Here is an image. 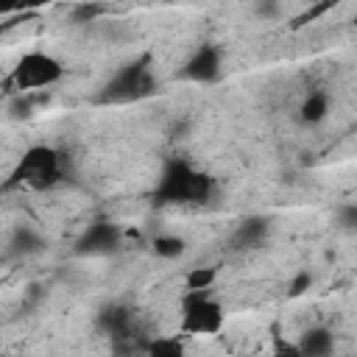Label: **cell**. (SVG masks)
<instances>
[{
  "instance_id": "11",
  "label": "cell",
  "mask_w": 357,
  "mask_h": 357,
  "mask_svg": "<svg viewBox=\"0 0 357 357\" xmlns=\"http://www.w3.org/2000/svg\"><path fill=\"white\" fill-rule=\"evenodd\" d=\"M329 117V95L321 89H312L304 95L301 106H298V120L304 126H318Z\"/></svg>"
},
{
  "instance_id": "16",
  "label": "cell",
  "mask_w": 357,
  "mask_h": 357,
  "mask_svg": "<svg viewBox=\"0 0 357 357\" xmlns=\"http://www.w3.org/2000/svg\"><path fill=\"white\" fill-rule=\"evenodd\" d=\"M268 357H301L298 343H293L290 337H284L279 324H271V354Z\"/></svg>"
},
{
  "instance_id": "5",
  "label": "cell",
  "mask_w": 357,
  "mask_h": 357,
  "mask_svg": "<svg viewBox=\"0 0 357 357\" xmlns=\"http://www.w3.org/2000/svg\"><path fill=\"white\" fill-rule=\"evenodd\" d=\"M64 78V64L45 53V50H31V53H22V59L14 64L11 75L6 78V92H17V95H25V92H36V89H45V86H53Z\"/></svg>"
},
{
  "instance_id": "6",
  "label": "cell",
  "mask_w": 357,
  "mask_h": 357,
  "mask_svg": "<svg viewBox=\"0 0 357 357\" xmlns=\"http://www.w3.org/2000/svg\"><path fill=\"white\" fill-rule=\"evenodd\" d=\"M220 75H223V53L215 42H201L178 70V78L190 84H218Z\"/></svg>"
},
{
  "instance_id": "7",
  "label": "cell",
  "mask_w": 357,
  "mask_h": 357,
  "mask_svg": "<svg viewBox=\"0 0 357 357\" xmlns=\"http://www.w3.org/2000/svg\"><path fill=\"white\" fill-rule=\"evenodd\" d=\"M123 245V231H120V226L117 223H112V220H95V223H89L84 231H81V237L75 240V254L78 257H109V254H114L117 248Z\"/></svg>"
},
{
  "instance_id": "1",
  "label": "cell",
  "mask_w": 357,
  "mask_h": 357,
  "mask_svg": "<svg viewBox=\"0 0 357 357\" xmlns=\"http://www.w3.org/2000/svg\"><path fill=\"white\" fill-rule=\"evenodd\" d=\"M215 192V181L209 173L192 167L187 159H167L153 198L156 204H206Z\"/></svg>"
},
{
  "instance_id": "4",
  "label": "cell",
  "mask_w": 357,
  "mask_h": 357,
  "mask_svg": "<svg viewBox=\"0 0 357 357\" xmlns=\"http://www.w3.org/2000/svg\"><path fill=\"white\" fill-rule=\"evenodd\" d=\"M178 304V335L184 337H212L226 324L223 304L212 296V290H184Z\"/></svg>"
},
{
  "instance_id": "20",
  "label": "cell",
  "mask_w": 357,
  "mask_h": 357,
  "mask_svg": "<svg viewBox=\"0 0 357 357\" xmlns=\"http://www.w3.org/2000/svg\"><path fill=\"white\" fill-rule=\"evenodd\" d=\"M332 8V3H318V6H310L301 17H296V22H293V28H301V25H307V22H312L315 17H321V14H326Z\"/></svg>"
},
{
  "instance_id": "8",
  "label": "cell",
  "mask_w": 357,
  "mask_h": 357,
  "mask_svg": "<svg viewBox=\"0 0 357 357\" xmlns=\"http://www.w3.org/2000/svg\"><path fill=\"white\" fill-rule=\"evenodd\" d=\"M95 326H98L112 343L137 335L134 310L126 307V304H106V307H100V310H98V318H95Z\"/></svg>"
},
{
  "instance_id": "9",
  "label": "cell",
  "mask_w": 357,
  "mask_h": 357,
  "mask_svg": "<svg viewBox=\"0 0 357 357\" xmlns=\"http://www.w3.org/2000/svg\"><path fill=\"white\" fill-rule=\"evenodd\" d=\"M271 234V220L265 215H248L237 223L234 234H231V243L237 248H259Z\"/></svg>"
},
{
  "instance_id": "15",
  "label": "cell",
  "mask_w": 357,
  "mask_h": 357,
  "mask_svg": "<svg viewBox=\"0 0 357 357\" xmlns=\"http://www.w3.org/2000/svg\"><path fill=\"white\" fill-rule=\"evenodd\" d=\"M218 282V268L215 265H201L190 268L184 276V290H212Z\"/></svg>"
},
{
  "instance_id": "21",
  "label": "cell",
  "mask_w": 357,
  "mask_h": 357,
  "mask_svg": "<svg viewBox=\"0 0 357 357\" xmlns=\"http://www.w3.org/2000/svg\"><path fill=\"white\" fill-rule=\"evenodd\" d=\"M254 11H257V17H262V20H276V17L282 14V6H279V3H271V0H262V3L254 6Z\"/></svg>"
},
{
  "instance_id": "10",
  "label": "cell",
  "mask_w": 357,
  "mask_h": 357,
  "mask_svg": "<svg viewBox=\"0 0 357 357\" xmlns=\"http://www.w3.org/2000/svg\"><path fill=\"white\" fill-rule=\"evenodd\" d=\"M301 357H332L335 354V332L329 326H310L296 340Z\"/></svg>"
},
{
  "instance_id": "17",
  "label": "cell",
  "mask_w": 357,
  "mask_h": 357,
  "mask_svg": "<svg viewBox=\"0 0 357 357\" xmlns=\"http://www.w3.org/2000/svg\"><path fill=\"white\" fill-rule=\"evenodd\" d=\"M112 8L103 6V3H78L73 6V22L75 25H84V22H98L103 14H109Z\"/></svg>"
},
{
  "instance_id": "12",
  "label": "cell",
  "mask_w": 357,
  "mask_h": 357,
  "mask_svg": "<svg viewBox=\"0 0 357 357\" xmlns=\"http://www.w3.org/2000/svg\"><path fill=\"white\" fill-rule=\"evenodd\" d=\"M45 248H47V243L28 226H17L11 240H8V251L17 254V257H33V254H39Z\"/></svg>"
},
{
  "instance_id": "18",
  "label": "cell",
  "mask_w": 357,
  "mask_h": 357,
  "mask_svg": "<svg viewBox=\"0 0 357 357\" xmlns=\"http://www.w3.org/2000/svg\"><path fill=\"white\" fill-rule=\"evenodd\" d=\"M312 284H315L312 271L301 268V271H296V273H293V279L287 282V296H290V298H298V296H304L307 290H312Z\"/></svg>"
},
{
  "instance_id": "14",
  "label": "cell",
  "mask_w": 357,
  "mask_h": 357,
  "mask_svg": "<svg viewBox=\"0 0 357 357\" xmlns=\"http://www.w3.org/2000/svg\"><path fill=\"white\" fill-rule=\"evenodd\" d=\"M151 254L159 259H178L187 254V240L178 234H156L151 240Z\"/></svg>"
},
{
  "instance_id": "19",
  "label": "cell",
  "mask_w": 357,
  "mask_h": 357,
  "mask_svg": "<svg viewBox=\"0 0 357 357\" xmlns=\"http://www.w3.org/2000/svg\"><path fill=\"white\" fill-rule=\"evenodd\" d=\"M337 229L346 234H357V204L337 206Z\"/></svg>"
},
{
  "instance_id": "3",
  "label": "cell",
  "mask_w": 357,
  "mask_h": 357,
  "mask_svg": "<svg viewBox=\"0 0 357 357\" xmlns=\"http://www.w3.org/2000/svg\"><path fill=\"white\" fill-rule=\"evenodd\" d=\"M64 176V165H61V153L53 145H31L25 148V153L20 156L17 167L11 170V178L6 187H25V190H50L61 181Z\"/></svg>"
},
{
  "instance_id": "13",
  "label": "cell",
  "mask_w": 357,
  "mask_h": 357,
  "mask_svg": "<svg viewBox=\"0 0 357 357\" xmlns=\"http://www.w3.org/2000/svg\"><path fill=\"white\" fill-rule=\"evenodd\" d=\"M145 357H187V343L184 335H156L148 340Z\"/></svg>"
},
{
  "instance_id": "2",
  "label": "cell",
  "mask_w": 357,
  "mask_h": 357,
  "mask_svg": "<svg viewBox=\"0 0 357 357\" xmlns=\"http://www.w3.org/2000/svg\"><path fill=\"white\" fill-rule=\"evenodd\" d=\"M159 81L151 67V56H139L128 64H123L95 95V103L100 106H126V103H139L151 95H156Z\"/></svg>"
}]
</instances>
